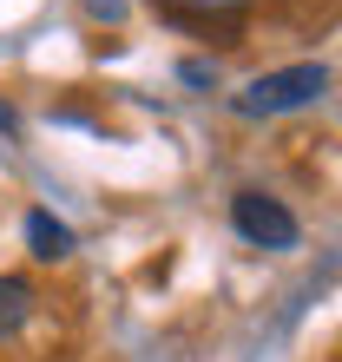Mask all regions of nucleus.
<instances>
[{"label": "nucleus", "mask_w": 342, "mask_h": 362, "mask_svg": "<svg viewBox=\"0 0 342 362\" xmlns=\"http://www.w3.org/2000/svg\"><path fill=\"white\" fill-rule=\"evenodd\" d=\"M323 93H329V66H323V59H303V66L256 73L230 105H237V119H283V112H303V105H316Z\"/></svg>", "instance_id": "1"}, {"label": "nucleus", "mask_w": 342, "mask_h": 362, "mask_svg": "<svg viewBox=\"0 0 342 362\" xmlns=\"http://www.w3.org/2000/svg\"><path fill=\"white\" fill-rule=\"evenodd\" d=\"M230 230H237L250 250H296L303 244L296 211L283 198H270V191H237V198H230Z\"/></svg>", "instance_id": "2"}, {"label": "nucleus", "mask_w": 342, "mask_h": 362, "mask_svg": "<svg viewBox=\"0 0 342 362\" xmlns=\"http://www.w3.org/2000/svg\"><path fill=\"white\" fill-rule=\"evenodd\" d=\"M27 250L40 264H66L73 250H79V238H73V224H59L53 211H27Z\"/></svg>", "instance_id": "3"}, {"label": "nucleus", "mask_w": 342, "mask_h": 362, "mask_svg": "<svg viewBox=\"0 0 342 362\" xmlns=\"http://www.w3.org/2000/svg\"><path fill=\"white\" fill-rule=\"evenodd\" d=\"M33 316V284L27 276H0V343H13Z\"/></svg>", "instance_id": "4"}, {"label": "nucleus", "mask_w": 342, "mask_h": 362, "mask_svg": "<svg viewBox=\"0 0 342 362\" xmlns=\"http://www.w3.org/2000/svg\"><path fill=\"white\" fill-rule=\"evenodd\" d=\"M86 20H99V27H125V13H132V0H79Z\"/></svg>", "instance_id": "5"}, {"label": "nucleus", "mask_w": 342, "mask_h": 362, "mask_svg": "<svg viewBox=\"0 0 342 362\" xmlns=\"http://www.w3.org/2000/svg\"><path fill=\"white\" fill-rule=\"evenodd\" d=\"M184 86H218V66H204V59H184Z\"/></svg>", "instance_id": "6"}, {"label": "nucleus", "mask_w": 342, "mask_h": 362, "mask_svg": "<svg viewBox=\"0 0 342 362\" xmlns=\"http://www.w3.org/2000/svg\"><path fill=\"white\" fill-rule=\"evenodd\" d=\"M0 132H13V112H7V105H0Z\"/></svg>", "instance_id": "7"}]
</instances>
